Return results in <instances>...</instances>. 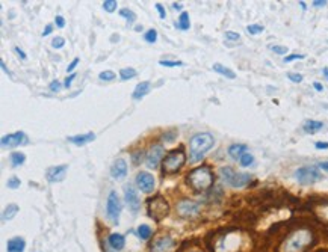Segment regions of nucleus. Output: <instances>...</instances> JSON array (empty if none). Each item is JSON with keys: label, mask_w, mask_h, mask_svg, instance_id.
<instances>
[{"label": "nucleus", "mask_w": 328, "mask_h": 252, "mask_svg": "<svg viewBox=\"0 0 328 252\" xmlns=\"http://www.w3.org/2000/svg\"><path fill=\"white\" fill-rule=\"evenodd\" d=\"M215 139L210 133H198L189 141V159L192 163L201 162L206 154L212 150Z\"/></svg>", "instance_id": "f257e3e1"}, {"label": "nucleus", "mask_w": 328, "mask_h": 252, "mask_svg": "<svg viewBox=\"0 0 328 252\" xmlns=\"http://www.w3.org/2000/svg\"><path fill=\"white\" fill-rule=\"evenodd\" d=\"M188 183H189L194 189L205 192V190H207V189L213 184V174L210 172V169L206 168V166L194 169V171L189 174V177H188Z\"/></svg>", "instance_id": "f03ea898"}, {"label": "nucleus", "mask_w": 328, "mask_h": 252, "mask_svg": "<svg viewBox=\"0 0 328 252\" xmlns=\"http://www.w3.org/2000/svg\"><path fill=\"white\" fill-rule=\"evenodd\" d=\"M312 242L310 231H295L283 245V252H302Z\"/></svg>", "instance_id": "7ed1b4c3"}, {"label": "nucleus", "mask_w": 328, "mask_h": 252, "mask_svg": "<svg viewBox=\"0 0 328 252\" xmlns=\"http://www.w3.org/2000/svg\"><path fill=\"white\" fill-rule=\"evenodd\" d=\"M221 174V178L224 183L230 184L232 187L235 189H241V187H245L246 184L251 181V174H245V172H235L230 166H224L219 171Z\"/></svg>", "instance_id": "20e7f679"}, {"label": "nucleus", "mask_w": 328, "mask_h": 252, "mask_svg": "<svg viewBox=\"0 0 328 252\" xmlns=\"http://www.w3.org/2000/svg\"><path fill=\"white\" fill-rule=\"evenodd\" d=\"M186 162V154L183 151V148H179V150H172L169 151L162 160V168L164 172L166 174H174L177 172L179 169L182 168Z\"/></svg>", "instance_id": "39448f33"}, {"label": "nucleus", "mask_w": 328, "mask_h": 252, "mask_svg": "<svg viewBox=\"0 0 328 252\" xmlns=\"http://www.w3.org/2000/svg\"><path fill=\"white\" fill-rule=\"evenodd\" d=\"M295 178L299 184L309 186V184H315L318 180H321V172L315 166H302V168L296 169Z\"/></svg>", "instance_id": "423d86ee"}, {"label": "nucleus", "mask_w": 328, "mask_h": 252, "mask_svg": "<svg viewBox=\"0 0 328 252\" xmlns=\"http://www.w3.org/2000/svg\"><path fill=\"white\" fill-rule=\"evenodd\" d=\"M106 214L112 223H118L120 214H121V201L118 198V193L112 190L106 201Z\"/></svg>", "instance_id": "0eeeda50"}, {"label": "nucleus", "mask_w": 328, "mask_h": 252, "mask_svg": "<svg viewBox=\"0 0 328 252\" xmlns=\"http://www.w3.org/2000/svg\"><path fill=\"white\" fill-rule=\"evenodd\" d=\"M150 216L153 219H158L161 220L162 217H165L169 211V207H168V203L165 201L162 197H158L155 200H150Z\"/></svg>", "instance_id": "6e6552de"}, {"label": "nucleus", "mask_w": 328, "mask_h": 252, "mask_svg": "<svg viewBox=\"0 0 328 252\" xmlns=\"http://www.w3.org/2000/svg\"><path fill=\"white\" fill-rule=\"evenodd\" d=\"M136 184H138L141 192L152 193L155 190V187H156V180H155L153 174H150V172H138Z\"/></svg>", "instance_id": "1a4fd4ad"}, {"label": "nucleus", "mask_w": 328, "mask_h": 252, "mask_svg": "<svg viewBox=\"0 0 328 252\" xmlns=\"http://www.w3.org/2000/svg\"><path fill=\"white\" fill-rule=\"evenodd\" d=\"M28 139H26V134L23 131H15L12 134H6L2 137L0 144L3 148H15V147H20L21 144H24Z\"/></svg>", "instance_id": "9d476101"}, {"label": "nucleus", "mask_w": 328, "mask_h": 252, "mask_svg": "<svg viewBox=\"0 0 328 252\" xmlns=\"http://www.w3.org/2000/svg\"><path fill=\"white\" fill-rule=\"evenodd\" d=\"M164 156H165V150L161 147V145L153 147V148L148 151L147 159H145L147 166H148L150 169H158L159 168L161 160H164Z\"/></svg>", "instance_id": "9b49d317"}, {"label": "nucleus", "mask_w": 328, "mask_h": 252, "mask_svg": "<svg viewBox=\"0 0 328 252\" xmlns=\"http://www.w3.org/2000/svg\"><path fill=\"white\" fill-rule=\"evenodd\" d=\"M124 195H125V203L130 207L132 213H138L139 207H141V200L138 197V192L135 190V187L132 184L125 186L124 189Z\"/></svg>", "instance_id": "f8f14e48"}, {"label": "nucleus", "mask_w": 328, "mask_h": 252, "mask_svg": "<svg viewBox=\"0 0 328 252\" xmlns=\"http://www.w3.org/2000/svg\"><path fill=\"white\" fill-rule=\"evenodd\" d=\"M67 171H68V165H59V166H53L48 169L45 175L50 183H59L65 178Z\"/></svg>", "instance_id": "ddd939ff"}, {"label": "nucleus", "mask_w": 328, "mask_h": 252, "mask_svg": "<svg viewBox=\"0 0 328 252\" xmlns=\"http://www.w3.org/2000/svg\"><path fill=\"white\" fill-rule=\"evenodd\" d=\"M200 210V206L197 204V203H192V201H189V200H185V201H182L179 206H177V211H179V214L180 216H183V217H189V216H194V214H197Z\"/></svg>", "instance_id": "4468645a"}, {"label": "nucleus", "mask_w": 328, "mask_h": 252, "mask_svg": "<svg viewBox=\"0 0 328 252\" xmlns=\"http://www.w3.org/2000/svg\"><path fill=\"white\" fill-rule=\"evenodd\" d=\"M111 174L115 180H121L127 175V162L124 159H118L115 160V163L112 165Z\"/></svg>", "instance_id": "2eb2a0df"}, {"label": "nucleus", "mask_w": 328, "mask_h": 252, "mask_svg": "<svg viewBox=\"0 0 328 252\" xmlns=\"http://www.w3.org/2000/svg\"><path fill=\"white\" fill-rule=\"evenodd\" d=\"M26 242L23 237H12L6 243V252H24Z\"/></svg>", "instance_id": "dca6fc26"}, {"label": "nucleus", "mask_w": 328, "mask_h": 252, "mask_svg": "<svg viewBox=\"0 0 328 252\" xmlns=\"http://www.w3.org/2000/svg\"><path fill=\"white\" fill-rule=\"evenodd\" d=\"M95 139V134L92 131L86 133V134H78V136H70L68 137V142L78 145V147H82V145H86L89 142H92Z\"/></svg>", "instance_id": "f3484780"}, {"label": "nucleus", "mask_w": 328, "mask_h": 252, "mask_svg": "<svg viewBox=\"0 0 328 252\" xmlns=\"http://www.w3.org/2000/svg\"><path fill=\"white\" fill-rule=\"evenodd\" d=\"M108 243H109V246H111L114 251H121L124 248V245H125V239H124L123 234L114 233V234L109 236Z\"/></svg>", "instance_id": "a211bd4d"}, {"label": "nucleus", "mask_w": 328, "mask_h": 252, "mask_svg": "<svg viewBox=\"0 0 328 252\" xmlns=\"http://www.w3.org/2000/svg\"><path fill=\"white\" fill-rule=\"evenodd\" d=\"M246 151H248V147L245 144H235L229 147V156L235 160H241V157L246 154Z\"/></svg>", "instance_id": "6ab92c4d"}, {"label": "nucleus", "mask_w": 328, "mask_h": 252, "mask_svg": "<svg viewBox=\"0 0 328 252\" xmlns=\"http://www.w3.org/2000/svg\"><path fill=\"white\" fill-rule=\"evenodd\" d=\"M174 242L171 237H161L155 245H153V252H168L171 248H172Z\"/></svg>", "instance_id": "aec40b11"}, {"label": "nucleus", "mask_w": 328, "mask_h": 252, "mask_svg": "<svg viewBox=\"0 0 328 252\" xmlns=\"http://www.w3.org/2000/svg\"><path fill=\"white\" fill-rule=\"evenodd\" d=\"M152 85L150 82H141V83L136 85V88H135V91H133V94H132V97H133V100H141V98H144L148 92H150V88Z\"/></svg>", "instance_id": "412c9836"}, {"label": "nucleus", "mask_w": 328, "mask_h": 252, "mask_svg": "<svg viewBox=\"0 0 328 252\" xmlns=\"http://www.w3.org/2000/svg\"><path fill=\"white\" fill-rule=\"evenodd\" d=\"M18 206L17 204H8L5 207V210L2 213V222H9L15 217V214L18 213Z\"/></svg>", "instance_id": "4be33fe9"}, {"label": "nucleus", "mask_w": 328, "mask_h": 252, "mask_svg": "<svg viewBox=\"0 0 328 252\" xmlns=\"http://www.w3.org/2000/svg\"><path fill=\"white\" fill-rule=\"evenodd\" d=\"M212 70H213V71H216L218 74H221V76H224V77L230 79V80L236 79L235 71H233V70H230V68H227V67H224L222 64H213Z\"/></svg>", "instance_id": "5701e85b"}, {"label": "nucleus", "mask_w": 328, "mask_h": 252, "mask_svg": "<svg viewBox=\"0 0 328 252\" xmlns=\"http://www.w3.org/2000/svg\"><path fill=\"white\" fill-rule=\"evenodd\" d=\"M322 127H324V123H321V121H315V120H309V121H306L304 123V131L306 133H309V134H313V133H316V131H319V130H322Z\"/></svg>", "instance_id": "b1692460"}, {"label": "nucleus", "mask_w": 328, "mask_h": 252, "mask_svg": "<svg viewBox=\"0 0 328 252\" xmlns=\"http://www.w3.org/2000/svg\"><path fill=\"white\" fill-rule=\"evenodd\" d=\"M9 160H11V165L12 166H21V165H24V162H26V154L24 153H20V151H15V153H12L11 156H9Z\"/></svg>", "instance_id": "393cba45"}, {"label": "nucleus", "mask_w": 328, "mask_h": 252, "mask_svg": "<svg viewBox=\"0 0 328 252\" xmlns=\"http://www.w3.org/2000/svg\"><path fill=\"white\" fill-rule=\"evenodd\" d=\"M179 27L182 31H188L191 27V21H189V14L188 12H182L180 17H179Z\"/></svg>", "instance_id": "a878e982"}, {"label": "nucleus", "mask_w": 328, "mask_h": 252, "mask_svg": "<svg viewBox=\"0 0 328 252\" xmlns=\"http://www.w3.org/2000/svg\"><path fill=\"white\" fill-rule=\"evenodd\" d=\"M138 236H139L141 240L150 239V236H152V228H150L148 225H145V223H141V225L138 227Z\"/></svg>", "instance_id": "bb28decb"}, {"label": "nucleus", "mask_w": 328, "mask_h": 252, "mask_svg": "<svg viewBox=\"0 0 328 252\" xmlns=\"http://www.w3.org/2000/svg\"><path fill=\"white\" fill-rule=\"evenodd\" d=\"M120 77H121V80H130V79L136 77V70L135 68H123V70H120Z\"/></svg>", "instance_id": "cd10ccee"}, {"label": "nucleus", "mask_w": 328, "mask_h": 252, "mask_svg": "<svg viewBox=\"0 0 328 252\" xmlns=\"http://www.w3.org/2000/svg\"><path fill=\"white\" fill-rule=\"evenodd\" d=\"M120 15L125 18L129 23H133L135 20H136V15H135V12L132 11V9H129V8H123L121 11H120Z\"/></svg>", "instance_id": "c85d7f7f"}, {"label": "nucleus", "mask_w": 328, "mask_h": 252, "mask_svg": "<svg viewBox=\"0 0 328 252\" xmlns=\"http://www.w3.org/2000/svg\"><path fill=\"white\" fill-rule=\"evenodd\" d=\"M265 31V27L262 26V24H249V26H246V32L249 34V35H259V34H262Z\"/></svg>", "instance_id": "c756f323"}, {"label": "nucleus", "mask_w": 328, "mask_h": 252, "mask_svg": "<svg viewBox=\"0 0 328 252\" xmlns=\"http://www.w3.org/2000/svg\"><path fill=\"white\" fill-rule=\"evenodd\" d=\"M103 9L109 14L115 12L117 11V2L115 0H105L103 2Z\"/></svg>", "instance_id": "7c9ffc66"}, {"label": "nucleus", "mask_w": 328, "mask_h": 252, "mask_svg": "<svg viewBox=\"0 0 328 252\" xmlns=\"http://www.w3.org/2000/svg\"><path fill=\"white\" fill-rule=\"evenodd\" d=\"M144 40H145L147 42H150V44L156 42V40H158V31H156V29H150V31H147V32H145V35H144Z\"/></svg>", "instance_id": "2f4dec72"}, {"label": "nucleus", "mask_w": 328, "mask_h": 252, "mask_svg": "<svg viewBox=\"0 0 328 252\" xmlns=\"http://www.w3.org/2000/svg\"><path fill=\"white\" fill-rule=\"evenodd\" d=\"M253 162H254V157H253V154H249V153L244 154V156L241 157V160H239V163H241L242 168H248L249 165H253Z\"/></svg>", "instance_id": "473e14b6"}, {"label": "nucleus", "mask_w": 328, "mask_h": 252, "mask_svg": "<svg viewBox=\"0 0 328 252\" xmlns=\"http://www.w3.org/2000/svg\"><path fill=\"white\" fill-rule=\"evenodd\" d=\"M159 64H161L162 67H168V68H174V67H185V64H183L182 61H165V59H162Z\"/></svg>", "instance_id": "72a5a7b5"}, {"label": "nucleus", "mask_w": 328, "mask_h": 252, "mask_svg": "<svg viewBox=\"0 0 328 252\" xmlns=\"http://www.w3.org/2000/svg\"><path fill=\"white\" fill-rule=\"evenodd\" d=\"M20 184H21V180H20L18 177H11V178L6 181V186H8L9 189H18Z\"/></svg>", "instance_id": "f704fd0d"}, {"label": "nucleus", "mask_w": 328, "mask_h": 252, "mask_svg": "<svg viewBox=\"0 0 328 252\" xmlns=\"http://www.w3.org/2000/svg\"><path fill=\"white\" fill-rule=\"evenodd\" d=\"M100 80H106V82H109V80H114L115 79V73L114 71H103V73H100Z\"/></svg>", "instance_id": "c9c22d12"}, {"label": "nucleus", "mask_w": 328, "mask_h": 252, "mask_svg": "<svg viewBox=\"0 0 328 252\" xmlns=\"http://www.w3.org/2000/svg\"><path fill=\"white\" fill-rule=\"evenodd\" d=\"M287 79L290 82H293V83H301L304 77L301 74H298V73H287Z\"/></svg>", "instance_id": "e433bc0d"}, {"label": "nucleus", "mask_w": 328, "mask_h": 252, "mask_svg": "<svg viewBox=\"0 0 328 252\" xmlns=\"http://www.w3.org/2000/svg\"><path fill=\"white\" fill-rule=\"evenodd\" d=\"M274 53H277V54H286L287 51H289V48L285 47V45H271L269 47Z\"/></svg>", "instance_id": "4c0bfd02"}, {"label": "nucleus", "mask_w": 328, "mask_h": 252, "mask_svg": "<svg viewBox=\"0 0 328 252\" xmlns=\"http://www.w3.org/2000/svg\"><path fill=\"white\" fill-rule=\"evenodd\" d=\"M225 40L238 41V40H241V35H239L238 32H232V31H229V32H225Z\"/></svg>", "instance_id": "58836bf2"}, {"label": "nucleus", "mask_w": 328, "mask_h": 252, "mask_svg": "<svg viewBox=\"0 0 328 252\" xmlns=\"http://www.w3.org/2000/svg\"><path fill=\"white\" fill-rule=\"evenodd\" d=\"M64 45H65V40L61 38V37H58V38H55V40L52 41V47H53V48H62Z\"/></svg>", "instance_id": "ea45409f"}, {"label": "nucleus", "mask_w": 328, "mask_h": 252, "mask_svg": "<svg viewBox=\"0 0 328 252\" xmlns=\"http://www.w3.org/2000/svg\"><path fill=\"white\" fill-rule=\"evenodd\" d=\"M55 23H56V27H59V29L65 27V18H64V17H61V15H56Z\"/></svg>", "instance_id": "a19ab883"}, {"label": "nucleus", "mask_w": 328, "mask_h": 252, "mask_svg": "<svg viewBox=\"0 0 328 252\" xmlns=\"http://www.w3.org/2000/svg\"><path fill=\"white\" fill-rule=\"evenodd\" d=\"M306 56L304 54H289L285 58V62H292V61H296V59H304Z\"/></svg>", "instance_id": "79ce46f5"}, {"label": "nucleus", "mask_w": 328, "mask_h": 252, "mask_svg": "<svg viewBox=\"0 0 328 252\" xmlns=\"http://www.w3.org/2000/svg\"><path fill=\"white\" fill-rule=\"evenodd\" d=\"M79 61H81L79 58H74V59L71 61V64L68 65V68H67V73H71V71H73V70H74V68L78 67V64H79Z\"/></svg>", "instance_id": "37998d69"}, {"label": "nucleus", "mask_w": 328, "mask_h": 252, "mask_svg": "<svg viewBox=\"0 0 328 252\" xmlns=\"http://www.w3.org/2000/svg\"><path fill=\"white\" fill-rule=\"evenodd\" d=\"M50 91H52V92H58V91H61V82L53 80V82L50 83Z\"/></svg>", "instance_id": "c03bdc74"}, {"label": "nucleus", "mask_w": 328, "mask_h": 252, "mask_svg": "<svg viewBox=\"0 0 328 252\" xmlns=\"http://www.w3.org/2000/svg\"><path fill=\"white\" fill-rule=\"evenodd\" d=\"M14 50H15V53H17V56H18V58H20L21 61H26V58H28V56L24 54V51H23V50H21L20 47H15Z\"/></svg>", "instance_id": "a18cd8bd"}, {"label": "nucleus", "mask_w": 328, "mask_h": 252, "mask_svg": "<svg viewBox=\"0 0 328 252\" xmlns=\"http://www.w3.org/2000/svg\"><path fill=\"white\" fill-rule=\"evenodd\" d=\"M156 9H158V12H159L161 18H165V17H166V11H165V8L161 5V3H158V5H156Z\"/></svg>", "instance_id": "49530a36"}, {"label": "nucleus", "mask_w": 328, "mask_h": 252, "mask_svg": "<svg viewBox=\"0 0 328 252\" xmlns=\"http://www.w3.org/2000/svg\"><path fill=\"white\" fill-rule=\"evenodd\" d=\"M74 79H76V74H71L70 77H67V79H65V82H64V86H65V88H70Z\"/></svg>", "instance_id": "de8ad7c7"}, {"label": "nucleus", "mask_w": 328, "mask_h": 252, "mask_svg": "<svg viewBox=\"0 0 328 252\" xmlns=\"http://www.w3.org/2000/svg\"><path fill=\"white\" fill-rule=\"evenodd\" d=\"M0 67H2V70H3V71H5V73H6V74L9 76V77H12V73H11V70H9V68L6 67V64L3 62V59L0 61Z\"/></svg>", "instance_id": "09e8293b"}, {"label": "nucleus", "mask_w": 328, "mask_h": 252, "mask_svg": "<svg viewBox=\"0 0 328 252\" xmlns=\"http://www.w3.org/2000/svg\"><path fill=\"white\" fill-rule=\"evenodd\" d=\"M315 147H316L318 150H327L328 142H321V141H318V142L315 144Z\"/></svg>", "instance_id": "8fccbe9b"}, {"label": "nucleus", "mask_w": 328, "mask_h": 252, "mask_svg": "<svg viewBox=\"0 0 328 252\" xmlns=\"http://www.w3.org/2000/svg\"><path fill=\"white\" fill-rule=\"evenodd\" d=\"M52 31H53V26H52V24H47V26H45V29H44V32H42V37L50 35V34H52Z\"/></svg>", "instance_id": "3c124183"}, {"label": "nucleus", "mask_w": 328, "mask_h": 252, "mask_svg": "<svg viewBox=\"0 0 328 252\" xmlns=\"http://www.w3.org/2000/svg\"><path fill=\"white\" fill-rule=\"evenodd\" d=\"M325 5H327L325 0H315V2H313V6H316V8H322V6H325Z\"/></svg>", "instance_id": "603ef678"}, {"label": "nucleus", "mask_w": 328, "mask_h": 252, "mask_svg": "<svg viewBox=\"0 0 328 252\" xmlns=\"http://www.w3.org/2000/svg\"><path fill=\"white\" fill-rule=\"evenodd\" d=\"M313 88H315V89H316L318 92H321V91L324 89V86L319 83V82H315V83H313Z\"/></svg>", "instance_id": "864d4df0"}, {"label": "nucleus", "mask_w": 328, "mask_h": 252, "mask_svg": "<svg viewBox=\"0 0 328 252\" xmlns=\"http://www.w3.org/2000/svg\"><path fill=\"white\" fill-rule=\"evenodd\" d=\"M319 168L324 169L325 172H328V162H321V163H319Z\"/></svg>", "instance_id": "5fc2aeb1"}, {"label": "nucleus", "mask_w": 328, "mask_h": 252, "mask_svg": "<svg viewBox=\"0 0 328 252\" xmlns=\"http://www.w3.org/2000/svg\"><path fill=\"white\" fill-rule=\"evenodd\" d=\"M172 8H174V9H177V11H180V9H182V5H179V3H174V5H172Z\"/></svg>", "instance_id": "6e6d98bb"}, {"label": "nucleus", "mask_w": 328, "mask_h": 252, "mask_svg": "<svg viewBox=\"0 0 328 252\" xmlns=\"http://www.w3.org/2000/svg\"><path fill=\"white\" fill-rule=\"evenodd\" d=\"M322 73H324V76H325V79L328 80V67H325L324 70H322Z\"/></svg>", "instance_id": "4d7b16f0"}, {"label": "nucleus", "mask_w": 328, "mask_h": 252, "mask_svg": "<svg viewBox=\"0 0 328 252\" xmlns=\"http://www.w3.org/2000/svg\"><path fill=\"white\" fill-rule=\"evenodd\" d=\"M299 5H301L302 9H306V2H299Z\"/></svg>", "instance_id": "13d9d810"}]
</instances>
